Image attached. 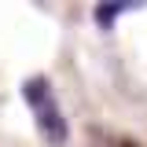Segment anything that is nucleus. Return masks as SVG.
I'll list each match as a JSON object with an SVG mask.
<instances>
[{
    "instance_id": "obj_1",
    "label": "nucleus",
    "mask_w": 147,
    "mask_h": 147,
    "mask_svg": "<svg viewBox=\"0 0 147 147\" xmlns=\"http://www.w3.org/2000/svg\"><path fill=\"white\" fill-rule=\"evenodd\" d=\"M22 96L37 118V132L48 140V144L63 147L66 144V118H63V107H59V96H55L52 81L48 77H30L22 85Z\"/></svg>"
},
{
    "instance_id": "obj_2",
    "label": "nucleus",
    "mask_w": 147,
    "mask_h": 147,
    "mask_svg": "<svg viewBox=\"0 0 147 147\" xmlns=\"http://www.w3.org/2000/svg\"><path fill=\"white\" fill-rule=\"evenodd\" d=\"M125 11H132L129 4H103V7H96V22H99L103 30H110V22L118 15H125Z\"/></svg>"
}]
</instances>
